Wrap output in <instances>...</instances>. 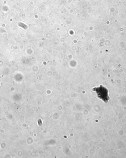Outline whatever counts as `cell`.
<instances>
[{"label":"cell","instance_id":"1","mask_svg":"<svg viewBox=\"0 0 126 158\" xmlns=\"http://www.w3.org/2000/svg\"><path fill=\"white\" fill-rule=\"evenodd\" d=\"M93 91L96 94L98 98L105 103H107L109 100V91L106 87L100 85L93 89Z\"/></svg>","mask_w":126,"mask_h":158}]
</instances>
